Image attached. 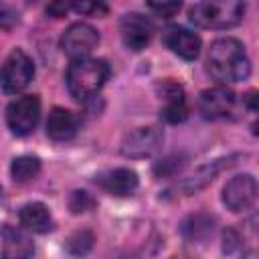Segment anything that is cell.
Wrapping results in <instances>:
<instances>
[{"label":"cell","mask_w":259,"mask_h":259,"mask_svg":"<svg viewBox=\"0 0 259 259\" xmlns=\"http://www.w3.org/2000/svg\"><path fill=\"white\" fill-rule=\"evenodd\" d=\"M206 71L221 85L245 81L251 73V63L247 59L245 47L231 36L217 38L208 49Z\"/></svg>","instance_id":"6da1fadb"},{"label":"cell","mask_w":259,"mask_h":259,"mask_svg":"<svg viewBox=\"0 0 259 259\" xmlns=\"http://www.w3.org/2000/svg\"><path fill=\"white\" fill-rule=\"evenodd\" d=\"M107 77H109L107 61L81 57V59L71 61L65 81H67V89L75 101H87L105 85Z\"/></svg>","instance_id":"7a4b0ae2"},{"label":"cell","mask_w":259,"mask_h":259,"mask_svg":"<svg viewBox=\"0 0 259 259\" xmlns=\"http://www.w3.org/2000/svg\"><path fill=\"white\" fill-rule=\"evenodd\" d=\"M245 4L241 0H200L188 12V18L198 28L227 30L243 20Z\"/></svg>","instance_id":"3957f363"},{"label":"cell","mask_w":259,"mask_h":259,"mask_svg":"<svg viewBox=\"0 0 259 259\" xmlns=\"http://www.w3.org/2000/svg\"><path fill=\"white\" fill-rule=\"evenodd\" d=\"M32 77H34L32 59L24 51L14 49L6 57L4 67H2V91L6 95H16L30 85Z\"/></svg>","instance_id":"277c9868"},{"label":"cell","mask_w":259,"mask_h":259,"mask_svg":"<svg viewBox=\"0 0 259 259\" xmlns=\"http://www.w3.org/2000/svg\"><path fill=\"white\" fill-rule=\"evenodd\" d=\"M40 117V99L36 95H22L8 103L6 123L14 136H28Z\"/></svg>","instance_id":"5b68a950"},{"label":"cell","mask_w":259,"mask_h":259,"mask_svg":"<svg viewBox=\"0 0 259 259\" xmlns=\"http://www.w3.org/2000/svg\"><path fill=\"white\" fill-rule=\"evenodd\" d=\"M97 42H99V32L91 24H87V22H75V24H71L63 32V36L59 40L61 51L67 57H71V59L87 57L97 47Z\"/></svg>","instance_id":"8992f818"},{"label":"cell","mask_w":259,"mask_h":259,"mask_svg":"<svg viewBox=\"0 0 259 259\" xmlns=\"http://www.w3.org/2000/svg\"><path fill=\"white\" fill-rule=\"evenodd\" d=\"M259 194V184L251 174H237L233 176L223 188V202L229 210L241 212L249 208Z\"/></svg>","instance_id":"52a82bcc"},{"label":"cell","mask_w":259,"mask_h":259,"mask_svg":"<svg viewBox=\"0 0 259 259\" xmlns=\"http://www.w3.org/2000/svg\"><path fill=\"white\" fill-rule=\"evenodd\" d=\"M119 32H121V40L123 45L134 51V53H140L144 51L150 42H152V36H154V22L144 16V14H138V12H130L121 18L119 22Z\"/></svg>","instance_id":"ba28073f"},{"label":"cell","mask_w":259,"mask_h":259,"mask_svg":"<svg viewBox=\"0 0 259 259\" xmlns=\"http://www.w3.org/2000/svg\"><path fill=\"white\" fill-rule=\"evenodd\" d=\"M235 107V93L225 85L204 89L198 97V111L204 119H223L233 113Z\"/></svg>","instance_id":"9c48e42d"},{"label":"cell","mask_w":259,"mask_h":259,"mask_svg":"<svg viewBox=\"0 0 259 259\" xmlns=\"http://www.w3.org/2000/svg\"><path fill=\"white\" fill-rule=\"evenodd\" d=\"M162 144V132L154 125L138 127L130 132L121 142V154L127 158H146L152 156Z\"/></svg>","instance_id":"30bf717a"},{"label":"cell","mask_w":259,"mask_h":259,"mask_svg":"<svg viewBox=\"0 0 259 259\" xmlns=\"http://www.w3.org/2000/svg\"><path fill=\"white\" fill-rule=\"evenodd\" d=\"M158 89L162 91V99H164V105L160 109V115L164 121L168 123H180L188 117V105H186V97H184V91L178 83L166 79L158 85Z\"/></svg>","instance_id":"8fae6325"},{"label":"cell","mask_w":259,"mask_h":259,"mask_svg":"<svg viewBox=\"0 0 259 259\" xmlns=\"http://www.w3.org/2000/svg\"><path fill=\"white\" fill-rule=\"evenodd\" d=\"M164 45L184 61H194L200 55V36L184 26H170L164 32Z\"/></svg>","instance_id":"7c38bea8"},{"label":"cell","mask_w":259,"mask_h":259,"mask_svg":"<svg viewBox=\"0 0 259 259\" xmlns=\"http://www.w3.org/2000/svg\"><path fill=\"white\" fill-rule=\"evenodd\" d=\"M95 184H99L105 192L113 196H132L138 190V174L130 168H115L109 172H103L95 178Z\"/></svg>","instance_id":"4fadbf2b"},{"label":"cell","mask_w":259,"mask_h":259,"mask_svg":"<svg viewBox=\"0 0 259 259\" xmlns=\"http://www.w3.org/2000/svg\"><path fill=\"white\" fill-rule=\"evenodd\" d=\"M79 130V119L73 111L63 109V107H55L49 113L47 119V136L55 142H67L71 138H75Z\"/></svg>","instance_id":"5bb4252c"},{"label":"cell","mask_w":259,"mask_h":259,"mask_svg":"<svg viewBox=\"0 0 259 259\" xmlns=\"http://www.w3.org/2000/svg\"><path fill=\"white\" fill-rule=\"evenodd\" d=\"M32 253H34V247L22 231L10 225L2 227V257L4 259H26Z\"/></svg>","instance_id":"9a60e30c"},{"label":"cell","mask_w":259,"mask_h":259,"mask_svg":"<svg viewBox=\"0 0 259 259\" xmlns=\"http://www.w3.org/2000/svg\"><path fill=\"white\" fill-rule=\"evenodd\" d=\"M20 225L32 233H49L53 231V217L49 212V208L42 202H28L20 208L18 212Z\"/></svg>","instance_id":"2e32d148"},{"label":"cell","mask_w":259,"mask_h":259,"mask_svg":"<svg viewBox=\"0 0 259 259\" xmlns=\"http://www.w3.org/2000/svg\"><path fill=\"white\" fill-rule=\"evenodd\" d=\"M231 164H233V158H227V160L223 158V160H214V162H208V164L200 166L192 176H188V178L184 180V184H182L184 192L192 194V192H196V190L204 188L208 182H212V180L219 176V172H221V170L229 168Z\"/></svg>","instance_id":"e0dca14e"},{"label":"cell","mask_w":259,"mask_h":259,"mask_svg":"<svg viewBox=\"0 0 259 259\" xmlns=\"http://www.w3.org/2000/svg\"><path fill=\"white\" fill-rule=\"evenodd\" d=\"M10 172H12L14 182H18V184L30 182L40 172V160L36 156H18L12 160Z\"/></svg>","instance_id":"ac0fdd59"},{"label":"cell","mask_w":259,"mask_h":259,"mask_svg":"<svg viewBox=\"0 0 259 259\" xmlns=\"http://www.w3.org/2000/svg\"><path fill=\"white\" fill-rule=\"evenodd\" d=\"M212 225L214 221L206 214H196V217H190L184 225H182V235L188 239V241H204L212 235Z\"/></svg>","instance_id":"d6986e66"},{"label":"cell","mask_w":259,"mask_h":259,"mask_svg":"<svg viewBox=\"0 0 259 259\" xmlns=\"http://www.w3.org/2000/svg\"><path fill=\"white\" fill-rule=\"evenodd\" d=\"M69 8L77 14L85 16H105L107 14V4L103 0H67Z\"/></svg>","instance_id":"ffe728a7"},{"label":"cell","mask_w":259,"mask_h":259,"mask_svg":"<svg viewBox=\"0 0 259 259\" xmlns=\"http://www.w3.org/2000/svg\"><path fill=\"white\" fill-rule=\"evenodd\" d=\"M148 8L162 18H172L182 8V0H146Z\"/></svg>","instance_id":"44dd1931"},{"label":"cell","mask_w":259,"mask_h":259,"mask_svg":"<svg viewBox=\"0 0 259 259\" xmlns=\"http://www.w3.org/2000/svg\"><path fill=\"white\" fill-rule=\"evenodd\" d=\"M93 198L85 192V190H75L73 194H71V200H69V206H71V210L75 212V214H79V212H87V210H91L93 208Z\"/></svg>","instance_id":"7402d4cb"},{"label":"cell","mask_w":259,"mask_h":259,"mask_svg":"<svg viewBox=\"0 0 259 259\" xmlns=\"http://www.w3.org/2000/svg\"><path fill=\"white\" fill-rule=\"evenodd\" d=\"M91 243H93V235L89 231H79L67 241V247L71 253H85L91 247Z\"/></svg>","instance_id":"603a6c76"},{"label":"cell","mask_w":259,"mask_h":259,"mask_svg":"<svg viewBox=\"0 0 259 259\" xmlns=\"http://www.w3.org/2000/svg\"><path fill=\"white\" fill-rule=\"evenodd\" d=\"M69 10L71 8H69V2L67 0H49V4H47V14L49 16H55V18L65 16Z\"/></svg>","instance_id":"cb8c5ba5"},{"label":"cell","mask_w":259,"mask_h":259,"mask_svg":"<svg viewBox=\"0 0 259 259\" xmlns=\"http://www.w3.org/2000/svg\"><path fill=\"white\" fill-rule=\"evenodd\" d=\"M0 20H2V28L4 30H8L12 26V22H16V10H12L6 2H2V16H0Z\"/></svg>","instance_id":"d4e9b609"},{"label":"cell","mask_w":259,"mask_h":259,"mask_svg":"<svg viewBox=\"0 0 259 259\" xmlns=\"http://www.w3.org/2000/svg\"><path fill=\"white\" fill-rule=\"evenodd\" d=\"M245 105H247V109H251L253 113L259 115V91L247 93V95H245Z\"/></svg>","instance_id":"484cf974"}]
</instances>
